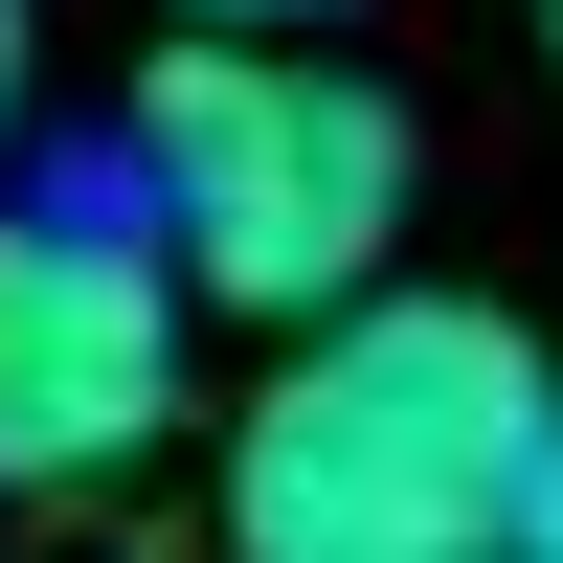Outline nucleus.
Listing matches in <instances>:
<instances>
[{"mask_svg": "<svg viewBox=\"0 0 563 563\" xmlns=\"http://www.w3.org/2000/svg\"><path fill=\"white\" fill-rule=\"evenodd\" d=\"M563 384L496 294H361L225 429V563H519Z\"/></svg>", "mask_w": 563, "mask_h": 563, "instance_id": "obj_1", "label": "nucleus"}, {"mask_svg": "<svg viewBox=\"0 0 563 563\" xmlns=\"http://www.w3.org/2000/svg\"><path fill=\"white\" fill-rule=\"evenodd\" d=\"M135 203H158L180 294L316 339V316L384 294L406 113H384L361 68H316V45H203V23H158V68H135Z\"/></svg>", "mask_w": 563, "mask_h": 563, "instance_id": "obj_2", "label": "nucleus"}, {"mask_svg": "<svg viewBox=\"0 0 563 563\" xmlns=\"http://www.w3.org/2000/svg\"><path fill=\"white\" fill-rule=\"evenodd\" d=\"M180 429V249L158 203H0V496H90Z\"/></svg>", "mask_w": 563, "mask_h": 563, "instance_id": "obj_3", "label": "nucleus"}, {"mask_svg": "<svg viewBox=\"0 0 563 563\" xmlns=\"http://www.w3.org/2000/svg\"><path fill=\"white\" fill-rule=\"evenodd\" d=\"M158 23H203V45H316L339 0H158Z\"/></svg>", "mask_w": 563, "mask_h": 563, "instance_id": "obj_4", "label": "nucleus"}, {"mask_svg": "<svg viewBox=\"0 0 563 563\" xmlns=\"http://www.w3.org/2000/svg\"><path fill=\"white\" fill-rule=\"evenodd\" d=\"M519 563H563V451H541V496H519Z\"/></svg>", "mask_w": 563, "mask_h": 563, "instance_id": "obj_5", "label": "nucleus"}, {"mask_svg": "<svg viewBox=\"0 0 563 563\" xmlns=\"http://www.w3.org/2000/svg\"><path fill=\"white\" fill-rule=\"evenodd\" d=\"M0 135H23V0H0Z\"/></svg>", "mask_w": 563, "mask_h": 563, "instance_id": "obj_6", "label": "nucleus"}, {"mask_svg": "<svg viewBox=\"0 0 563 563\" xmlns=\"http://www.w3.org/2000/svg\"><path fill=\"white\" fill-rule=\"evenodd\" d=\"M541 23H563V0H541Z\"/></svg>", "mask_w": 563, "mask_h": 563, "instance_id": "obj_7", "label": "nucleus"}]
</instances>
